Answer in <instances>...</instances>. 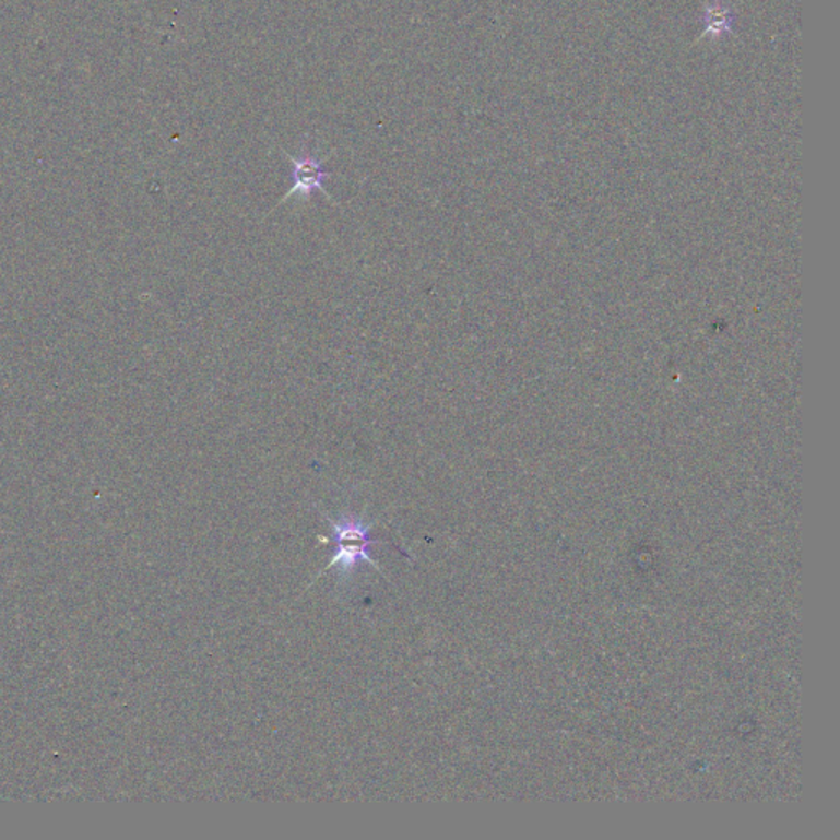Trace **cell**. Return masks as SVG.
Segmentation results:
<instances>
[{"label":"cell","mask_w":840,"mask_h":840,"mask_svg":"<svg viewBox=\"0 0 840 840\" xmlns=\"http://www.w3.org/2000/svg\"><path fill=\"white\" fill-rule=\"evenodd\" d=\"M326 519L330 524L332 534L330 537H319V541L322 544L332 542L335 545V551H333L332 560L327 565L326 570L320 571L319 577L329 571L330 568L335 567L340 577L348 578L350 575L358 570L362 564H368L376 571H381L378 561L372 560L368 551L372 545L384 544V542L371 539L369 532H371L372 525L369 522L353 514H343L336 519L326 516Z\"/></svg>","instance_id":"6da1fadb"},{"label":"cell","mask_w":840,"mask_h":840,"mask_svg":"<svg viewBox=\"0 0 840 840\" xmlns=\"http://www.w3.org/2000/svg\"><path fill=\"white\" fill-rule=\"evenodd\" d=\"M289 156L291 163H293V171H291L293 186H291L289 191L283 196L280 204H283V202H286L287 199L293 198V196L310 198L313 192H322L327 199L332 201V198L327 194L326 188H323V182H326V179H329L330 176V173L323 169V159L310 155L307 150H304L299 156Z\"/></svg>","instance_id":"7a4b0ae2"}]
</instances>
